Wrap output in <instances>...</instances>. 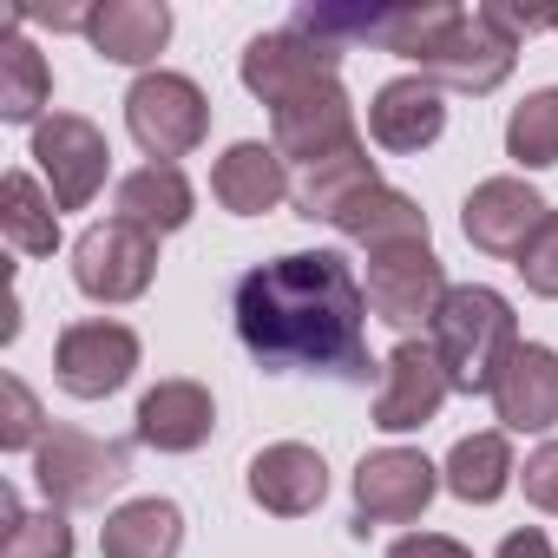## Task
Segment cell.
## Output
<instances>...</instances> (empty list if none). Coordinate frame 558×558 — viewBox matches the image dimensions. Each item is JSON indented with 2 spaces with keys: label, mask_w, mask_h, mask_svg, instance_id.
<instances>
[{
  "label": "cell",
  "mask_w": 558,
  "mask_h": 558,
  "mask_svg": "<svg viewBox=\"0 0 558 558\" xmlns=\"http://www.w3.org/2000/svg\"><path fill=\"white\" fill-rule=\"evenodd\" d=\"M453 21H460V8H447V0H427V8H381L368 40L421 66V60H427V53L447 40V27H453Z\"/></svg>",
  "instance_id": "cell-29"
},
{
  "label": "cell",
  "mask_w": 558,
  "mask_h": 558,
  "mask_svg": "<svg viewBox=\"0 0 558 558\" xmlns=\"http://www.w3.org/2000/svg\"><path fill=\"white\" fill-rule=\"evenodd\" d=\"M125 125H132L138 151H145L151 165H178V158H191V151L204 145V132H210V99H204L197 80L158 66V73H138V80H132V93H125Z\"/></svg>",
  "instance_id": "cell-4"
},
{
  "label": "cell",
  "mask_w": 558,
  "mask_h": 558,
  "mask_svg": "<svg viewBox=\"0 0 558 558\" xmlns=\"http://www.w3.org/2000/svg\"><path fill=\"white\" fill-rule=\"evenodd\" d=\"M158 276V236H145L138 223L125 217H106V223H86L80 243H73V283L80 296L93 303H138Z\"/></svg>",
  "instance_id": "cell-5"
},
{
  "label": "cell",
  "mask_w": 558,
  "mask_h": 558,
  "mask_svg": "<svg viewBox=\"0 0 558 558\" xmlns=\"http://www.w3.org/2000/svg\"><path fill=\"white\" fill-rule=\"evenodd\" d=\"M184 512L171 499H125L99 525V558H178Z\"/></svg>",
  "instance_id": "cell-22"
},
{
  "label": "cell",
  "mask_w": 558,
  "mask_h": 558,
  "mask_svg": "<svg viewBox=\"0 0 558 558\" xmlns=\"http://www.w3.org/2000/svg\"><path fill=\"white\" fill-rule=\"evenodd\" d=\"M53 99V73L34 40H21V21H8L0 40V119L8 125H40V106Z\"/></svg>",
  "instance_id": "cell-27"
},
{
  "label": "cell",
  "mask_w": 558,
  "mask_h": 558,
  "mask_svg": "<svg viewBox=\"0 0 558 558\" xmlns=\"http://www.w3.org/2000/svg\"><path fill=\"white\" fill-rule=\"evenodd\" d=\"M34 480H40L47 506H60V512L106 506V493H119L132 480V447L125 440H99L86 427H53L34 447Z\"/></svg>",
  "instance_id": "cell-3"
},
{
  "label": "cell",
  "mask_w": 558,
  "mask_h": 558,
  "mask_svg": "<svg viewBox=\"0 0 558 558\" xmlns=\"http://www.w3.org/2000/svg\"><path fill=\"white\" fill-rule=\"evenodd\" d=\"M47 440V421H40V401L21 375H0V447L8 453H34Z\"/></svg>",
  "instance_id": "cell-31"
},
{
  "label": "cell",
  "mask_w": 558,
  "mask_h": 558,
  "mask_svg": "<svg viewBox=\"0 0 558 558\" xmlns=\"http://www.w3.org/2000/svg\"><path fill=\"white\" fill-rule=\"evenodd\" d=\"M506 158L519 171H545L558 165V86H538L512 106L506 119Z\"/></svg>",
  "instance_id": "cell-28"
},
{
  "label": "cell",
  "mask_w": 558,
  "mask_h": 558,
  "mask_svg": "<svg viewBox=\"0 0 558 558\" xmlns=\"http://www.w3.org/2000/svg\"><path fill=\"white\" fill-rule=\"evenodd\" d=\"M210 197H217L230 217H263V210H276L283 197H296L290 158L276 151V145L243 138V145H230V151L210 165Z\"/></svg>",
  "instance_id": "cell-18"
},
{
  "label": "cell",
  "mask_w": 558,
  "mask_h": 558,
  "mask_svg": "<svg viewBox=\"0 0 558 558\" xmlns=\"http://www.w3.org/2000/svg\"><path fill=\"white\" fill-rule=\"evenodd\" d=\"M236 336L243 349L269 368V375H342V381H368V349H362V323H368V296L355 283L349 256L336 250H296L276 256L263 269H250L236 283Z\"/></svg>",
  "instance_id": "cell-1"
},
{
  "label": "cell",
  "mask_w": 558,
  "mask_h": 558,
  "mask_svg": "<svg viewBox=\"0 0 558 558\" xmlns=\"http://www.w3.org/2000/svg\"><path fill=\"white\" fill-rule=\"evenodd\" d=\"M53 375L73 401H106L138 375V336L125 323H73L53 342Z\"/></svg>",
  "instance_id": "cell-11"
},
{
  "label": "cell",
  "mask_w": 558,
  "mask_h": 558,
  "mask_svg": "<svg viewBox=\"0 0 558 558\" xmlns=\"http://www.w3.org/2000/svg\"><path fill=\"white\" fill-rule=\"evenodd\" d=\"M512 269L525 276L532 296H551V303H558V210H545V223H538L532 243L512 256Z\"/></svg>",
  "instance_id": "cell-32"
},
{
  "label": "cell",
  "mask_w": 558,
  "mask_h": 558,
  "mask_svg": "<svg viewBox=\"0 0 558 558\" xmlns=\"http://www.w3.org/2000/svg\"><path fill=\"white\" fill-rule=\"evenodd\" d=\"M388 558H473V551L460 538H447V532H408V538L388 545Z\"/></svg>",
  "instance_id": "cell-34"
},
{
  "label": "cell",
  "mask_w": 558,
  "mask_h": 558,
  "mask_svg": "<svg viewBox=\"0 0 558 558\" xmlns=\"http://www.w3.org/2000/svg\"><path fill=\"white\" fill-rule=\"evenodd\" d=\"M447 269L434 256V243H395V250H375L368 256V310L388 323V329H434L440 303H447Z\"/></svg>",
  "instance_id": "cell-6"
},
{
  "label": "cell",
  "mask_w": 558,
  "mask_h": 558,
  "mask_svg": "<svg viewBox=\"0 0 558 558\" xmlns=\"http://www.w3.org/2000/svg\"><path fill=\"white\" fill-rule=\"evenodd\" d=\"M493 558H551V538L538 532V525H519V532H506L499 538V551Z\"/></svg>",
  "instance_id": "cell-35"
},
{
  "label": "cell",
  "mask_w": 558,
  "mask_h": 558,
  "mask_svg": "<svg viewBox=\"0 0 558 558\" xmlns=\"http://www.w3.org/2000/svg\"><path fill=\"white\" fill-rule=\"evenodd\" d=\"M440 493V466L414 447H381L355 466V532L368 538L375 525H408L427 512Z\"/></svg>",
  "instance_id": "cell-10"
},
{
  "label": "cell",
  "mask_w": 558,
  "mask_h": 558,
  "mask_svg": "<svg viewBox=\"0 0 558 558\" xmlns=\"http://www.w3.org/2000/svg\"><path fill=\"white\" fill-rule=\"evenodd\" d=\"M512 60H519V40L493 21V8H460V21L447 27V40L421 60V80H434L440 93H499L512 80Z\"/></svg>",
  "instance_id": "cell-7"
},
{
  "label": "cell",
  "mask_w": 558,
  "mask_h": 558,
  "mask_svg": "<svg viewBox=\"0 0 558 558\" xmlns=\"http://www.w3.org/2000/svg\"><path fill=\"white\" fill-rule=\"evenodd\" d=\"M191 210H197V191H191V178H184L178 165H138V171H125L119 191H112V217L138 223L145 236L184 230Z\"/></svg>",
  "instance_id": "cell-21"
},
{
  "label": "cell",
  "mask_w": 558,
  "mask_h": 558,
  "mask_svg": "<svg viewBox=\"0 0 558 558\" xmlns=\"http://www.w3.org/2000/svg\"><path fill=\"white\" fill-rule=\"evenodd\" d=\"M86 40L112 66H151L171 40V8L165 0H106L86 21Z\"/></svg>",
  "instance_id": "cell-20"
},
{
  "label": "cell",
  "mask_w": 558,
  "mask_h": 558,
  "mask_svg": "<svg viewBox=\"0 0 558 558\" xmlns=\"http://www.w3.org/2000/svg\"><path fill=\"white\" fill-rule=\"evenodd\" d=\"M545 210H551V204H545L525 178H486V184L466 191L460 230H466V243L486 250V256H519V250L532 243V230L545 223Z\"/></svg>",
  "instance_id": "cell-14"
},
{
  "label": "cell",
  "mask_w": 558,
  "mask_h": 558,
  "mask_svg": "<svg viewBox=\"0 0 558 558\" xmlns=\"http://www.w3.org/2000/svg\"><path fill=\"white\" fill-rule=\"evenodd\" d=\"M381 184V171H375V158H368V145H349V151H336V158H323V165H310L303 178H296V217H310V223H336L362 191H375Z\"/></svg>",
  "instance_id": "cell-24"
},
{
  "label": "cell",
  "mask_w": 558,
  "mask_h": 558,
  "mask_svg": "<svg viewBox=\"0 0 558 558\" xmlns=\"http://www.w3.org/2000/svg\"><path fill=\"white\" fill-rule=\"evenodd\" d=\"M217 427V401L204 381H158L138 414H132V434L151 447V453H197Z\"/></svg>",
  "instance_id": "cell-19"
},
{
  "label": "cell",
  "mask_w": 558,
  "mask_h": 558,
  "mask_svg": "<svg viewBox=\"0 0 558 558\" xmlns=\"http://www.w3.org/2000/svg\"><path fill=\"white\" fill-rule=\"evenodd\" d=\"M447 395H453V381H447V368H440V349L408 336V342L388 355V368H381L375 427H381V434H414V427H427V421L447 408Z\"/></svg>",
  "instance_id": "cell-13"
},
{
  "label": "cell",
  "mask_w": 558,
  "mask_h": 558,
  "mask_svg": "<svg viewBox=\"0 0 558 558\" xmlns=\"http://www.w3.org/2000/svg\"><path fill=\"white\" fill-rule=\"evenodd\" d=\"M512 480H519V460H512L506 427H493V434H466V440L447 453V466H440V486H447L453 499H466V506H493Z\"/></svg>",
  "instance_id": "cell-25"
},
{
  "label": "cell",
  "mask_w": 558,
  "mask_h": 558,
  "mask_svg": "<svg viewBox=\"0 0 558 558\" xmlns=\"http://www.w3.org/2000/svg\"><path fill=\"white\" fill-rule=\"evenodd\" d=\"M323 493H329V466H323V453L303 447V440H276V447H263V453L250 460V499H256L263 512H276V519L316 512Z\"/></svg>",
  "instance_id": "cell-17"
},
{
  "label": "cell",
  "mask_w": 558,
  "mask_h": 558,
  "mask_svg": "<svg viewBox=\"0 0 558 558\" xmlns=\"http://www.w3.org/2000/svg\"><path fill=\"white\" fill-rule=\"evenodd\" d=\"M0 558H73V525L60 506L47 512H27L8 525V538H0Z\"/></svg>",
  "instance_id": "cell-30"
},
{
  "label": "cell",
  "mask_w": 558,
  "mask_h": 558,
  "mask_svg": "<svg viewBox=\"0 0 558 558\" xmlns=\"http://www.w3.org/2000/svg\"><path fill=\"white\" fill-rule=\"evenodd\" d=\"M551 34H558V27H551Z\"/></svg>",
  "instance_id": "cell-36"
},
{
  "label": "cell",
  "mask_w": 558,
  "mask_h": 558,
  "mask_svg": "<svg viewBox=\"0 0 558 558\" xmlns=\"http://www.w3.org/2000/svg\"><path fill=\"white\" fill-rule=\"evenodd\" d=\"M447 132V99H440V86L434 80H421V73H401V80H388L375 99H368V138L381 145V151H427L434 138Z\"/></svg>",
  "instance_id": "cell-16"
},
{
  "label": "cell",
  "mask_w": 558,
  "mask_h": 558,
  "mask_svg": "<svg viewBox=\"0 0 558 558\" xmlns=\"http://www.w3.org/2000/svg\"><path fill=\"white\" fill-rule=\"evenodd\" d=\"M336 230L375 256V250H395V243H427V210H421L408 191L375 184V191H362V197L336 217Z\"/></svg>",
  "instance_id": "cell-23"
},
{
  "label": "cell",
  "mask_w": 558,
  "mask_h": 558,
  "mask_svg": "<svg viewBox=\"0 0 558 558\" xmlns=\"http://www.w3.org/2000/svg\"><path fill=\"white\" fill-rule=\"evenodd\" d=\"M0 230L21 256H53L60 250V204L53 191H40L34 171H8L0 178Z\"/></svg>",
  "instance_id": "cell-26"
},
{
  "label": "cell",
  "mask_w": 558,
  "mask_h": 558,
  "mask_svg": "<svg viewBox=\"0 0 558 558\" xmlns=\"http://www.w3.org/2000/svg\"><path fill=\"white\" fill-rule=\"evenodd\" d=\"M34 165L53 191L60 210H86L99 191H106V171H112V145L93 119L80 112H53L34 125Z\"/></svg>",
  "instance_id": "cell-8"
},
{
  "label": "cell",
  "mask_w": 558,
  "mask_h": 558,
  "mask_svg": "<svg viewBox=\"0 0 558 558\" xmlns=\"http://www.w3.org/2000/svg\"><path fill=\"white\" fill-rule=\"evenodd\" d=\"M519 486H525V506H538V512H558V440H545L538 453H525V466H519Z\"/></svg>",
  "instance_id": "cell-33"
},
{
  "label": "cell",
  "mask_w": 558,
  "mask_h": 558,
  "mask_svg": "<svg viewBox=\"0 0 558 558\" xmlns=\"http://www.w3.org/2000/svg\"><path fill=\"white\" fill-rule=\"evenodd\" d=\"M427 342L440 349V368H447L453 395H493L506 355L519 349V316H512V303L499 290L453 283L447 303H440V316H434V336Z\"/></svg>",
  "instance_id": "cell-2"
},
{
  "label": "cell",
  "mask_w": 558,
  "mask_h": 558,
  "mask_svg": "<svg viewBox=\"0 0 558 558\" xmlns=\"http://www.w3.org/2000/svg\"><path fill=\"white\" fill-rule=\"evenodd\" d=\"M493 414L506 434H545L558 427V349L519 342L493 381Z\"/></svg>",
  "instance_id": "cell-15"
},
{
  "label": "cell",
  "mask_w": 558,
  "mask_h": 558,
  "mask_svg": "<svg viewBox=\"0 0 558 558\" xmlns=\"http://www.w3.org/2000/svg\"><path fill=\"white\" fill-rule=\"evenodd\" d=\"M336 66H342V47H329V40H316L310 27H276V34H256L250 47H243V86L276 112V106H290L296 93H310V86H323V80H336Z\"/></svg>",
  "instance_id": "cell-9"
},
{
  "label": "cell",
  "mask_w": 558,
  "mask_h": 558,
  "mask_svg": "<svg viewBox=\"0 0 558 558\" xmlns=\"http://www.w3.org/2000/svg\"><path fill=\"white\" fill-rule=\"evenodd\" d=\"M269 125H276L269 145L283 151V158H296L303 171L323 165V158H336V151H349V145H362V132H355V106H349L342 80H323V86L296 93L290 106H276V112H269Z\"/></svg>",
  "instance_id": "cell-12"
}]
</instances>
